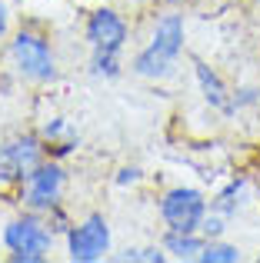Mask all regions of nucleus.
I'll return each mask as SVG.
<instances>
[{"instance_id": "17", "label": "nucleus", "mask_w": 260, "mask_h": 263, "mask_svg": "<svg viewBox=\"0 0 260 263\" xmlns=\"http://www.w3.org/2000/svg\"><path fill=\"white\" fill-rule=\"evenodd\" d=\"M7 30H10V7L0 0V37H7Z\"/></svg>"}, {"instance_id": "12", "label": "nucleus", "mask_w": 260, "mask_h": 263, "mask_svg": "<svg viewBox=\"0 0 260 263\" xmlns=\"http://www.w3.org/2000/svg\"><path fill=\"white\" fill-rule=\"evenodd\" d=\"M90 73L100 80H117L124 73V60L110 50H90Z\"/></svg>"}, {"instance_id": "11", "label": "nucleus", "mask_w": 260, "mask_h": 263, "mask_svg": "<svg viewBox=\"0 0 260 263\" xmlns=\"http://www.w3.org/2000/svg\"><path fill=\"white\" fill-rule=\"evenodd\" d=\"M207 243L200 230L197 233H177V230H167L163 233V250H167L170 260H180V263H190V260H200V250Z\"/></svg>"}, {"instance_id": "15", "label": "nucleus", "mask_w": 260, "mask_h": 263, "mask_svg": "<svg viewBox=\"0 0 260 263\" xmlns=\"http://www.w3.org/2000/svg\"><path fill=\"white\" fill-rule=\"evenodd\" d=\"M227 223H230L227 217H220V213L207 210V217H203V223H200V233H203L207 240H220L224 233H227Z\"/></svg>"}, {"instance_id": "2", "label": "nucleus", "mask_w": 260, "mask_h": 263, "mask_svg": "<svg viewBox=\"0 0 260 263\" xmlns=\"http://www.w3.org/2000/svg\"><path fill=\"white\" fill-rule=\"evenodd\" d=\"M7 57H10L13 70L27 84H50L57 80V53H53L50 40L40 30L20 27L7 44Z\"/></svg>"}, {"instance_id": "5", "label": "nucleus", "mask_w": 260, "mask_h": 263, "mask_svg": "<svg viewBox=\"0 0 260 263\" xmlns=\"http://www.w3.org/2000/svg\"><path fill=\"white\" fill-rule=\"evenodd\" d=\"M67 243V257L73 263H97L110 253L114 247V233H110V220L104 213H87L84 220L70 227L64 233Z\"/></svg>"}, {"instance_id": "10", "label": "nucleus", "mask_w": 260, "mask_h": 263, "mask_svg": "<svg viewBox=\"0 0 260 263\" xmlns=\"http://www.w3.org/2000/svg\"><path fill=\"white\" fill-rule=\"evenodd\" d=\"M207 203H210V210H214V213H220V217L234 220L237 213H240L244 206L250 203V183H247V177L230 180V183L224 186V190L217 193L214 200H207Z\"/></svg>"}, {"instance_id": "1", "label": "nucleus", "mask_w": 260, "mask_h": 263, "mask_svg": "<svg viewBox=\"0 0 260 263\" xmlns=\"http://www.w3.org/2000/svg\"><path fill=\"white\" fill-rule=\"evenodd\" d=\"M183 47H187V24L183 13L170 10L160 13L150 30V44L143 50H137V57L130 60V73L143 80H167L177 73V60H180Z\"/></svg>"}, {"instance_id": "6", "label": "nucleus", "mask_w": 260, "mask_h": 263, "mask_svg": "<svg viewBox=\"0 0 260 263\" xmlns=\"http://www.w3.org/2000/svg\"><path fill=\"white\" fill-rule=\"evenodd\" d=\"M207 210H210L207 193L197 186H170L160 197V220L167 230L177 233H197Z\"/></svg>"}, {"instance_id": "4", "label": "nucleus", "mask_w": 260, "mask_h": 263, "mask_svg": "<svg viewBox=\"0 0 260 263\" xmlns=\"http://www.w3.org/2000/svg\"><path fill=\"white\" fill-rule=\"evenodd\" d=\"M64 193H67V167L53 157H44L20 183V203H24V210L47 213L64 203Z\"/></svg>"}, {"instance_id": "18", "label": "nucleus", "mask_w": 260, "mask_h": 263, "mask_svg": "<svg viewBox=\"0 0 260 263\" xmlns=\"http://www.w3.org/2000/svg\"><path fill=\"white\" fill-rule=\"evenodd\" d=\"M137 180H140V170H137V167H124L120 177H117V183H137Z\"/></svg>"}, {"instance_id": "7", "label": "nucleus", "mask_w": 260, "mask_h": 263, "mask_svg": "<svg viewBox=\"0 0 260 263\" xmlns=\"http://www.w3.org/2000/svg\"><path fill=\"white\" fill-rule=\"evenodd\" d=\"M47 157L40 134H17L0 143V186H20L24 177Z\"/></svg>"}, {"instance_id": "8", "label": "nucleus", "mask_w": 260, "mask_h": 263, "mask_svg": "<svg viewBox=\"0 0 260 263\" xmlns=\"http://www.w3.org/2000/svg\"><path fill=\"white\" fill-rule=\"evenodd\" d=\"M84 37H87V44H90V50L124 53V47L130 40V27L114 7H97V10L87 13Z\"/></svg>"}, {"instance_id": "13", "label": "nucleus", "mask_w": 260, "mask_h": 263, "mask_svg": "<svg viewBox=\"0 0 260 263\" xmlns=\"http://www.w3.org/2000/svg\"><path fill=\"white\" fill-rule=\"evenodd\" d=\"M244 260V253H240V247H234V243H227V240H207L203 243V250H200V263H240Z\"/></svg>"}, {"instance_id": "14", "label": "nucleus", "mask_w": 260, "mask_h": 263, "mask_svg": "<svg viewBox=\"0 0 260 263\" xmlns=\"http://www.w3.org/2000/svg\"><path fill=\"white\" fill-rule=\"evenodd\" d=\"M120 260H127V263H163L170 257L160 243H154V247H127V250L120 253Z\"/></svg>"}, {"instance_id": "3", "label": "nucleus", "mask_w": 260, "mask_h": 263, "mask_svg": "<svg viewBox=\"0 0 260 263\" xmlns=\"http://www.w3.org/2000/svg\"><path fill=\"white\" fill-rule=\"evenodd\" d=\"M53 237L57 233L50 230L47 217L33 210H24L4 227V247L10 250L13 263H44L53 250Z\"/></svg>"}, {"instance_id": "16", "label": "nucleus", "mask_w": 260, "mask_h": 263, "mask_svg": "<svg viewBox=\"0 0 260 263\" xmlns=\"http://www.w3.org/2000/svg\"><path fill=\"white\" fill-rule=\"evenodd\" d=\"M230 100H234V110H240V107H247V103L260 100V90L257 87H240L237 93H230Z\"/></svg>"}, {"instance_id": "9", "label": "nucleus", "mask_w": 260, "mask_h": 263, "mask_svg": "<svg viewBox=\"0 0 260 263\" xmlns=\"http://www.w3.org/2000/svg\"><path fill=\"white\" fill-rule=\"evenodd\" d=\"M194 77H197V87H200L203 100L210 103L214 110H224V114H234V100H230V90L227 84L220 80V73L214 67H207L203 60H194Z\"/></svg>"}]
</instances>
